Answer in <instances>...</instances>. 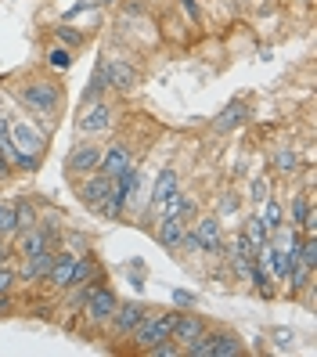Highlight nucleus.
<instances>
[{"instance_id":"6ab92c4d","label":"nucleus","mask_w":317,"mask_h":357,"mask_svg":"<svg viewBox=\"0 0 317 357\" xmlns=\"http://www.w3.org/2000/svg\"><path fill=\"white\" fill-rule=\"evenodd\" d=\"M245 278L252 282V289H256L263 300H270V296H274V278H270V271H267V264H263V257H260V249H256V257H252L249 275H245Z\"/></svg>"},{"instance_id":"c85d7f7f","label":"nucleus","mask_w":317,"mask_h":357,"mask_svg":"<svg viewBox=\"0 0 317 357\" xmlns=\"http://www.w3.org/2000/svg\"><path fill=\"white\" fill-rule=\"evenodd\" d=\"M47 61H51L54 69H61V73H65V69L72 66V51L58 44V47H51V51H47Z\"/></svg>"},{"instance_id":"39448f33","label":"nucleus","mask_w":317,"mask_h":357,"mask_svg":"<svg viewBox=\"0 0 317 357\" xmlns=\"http://www.w3.org/2000/svg\"><path fill=\"white\" fill-rule=\"evenodd\" d=\"M11 141H15V149L22 152V155H44L47 149V130L44 127H36L33 119H11Z\"/></svg>"},{"instance_id":"20e7f679","label":"nucleus","mask_w":317,"mask_h":357,"mask_svg":"<svg viewBox=\"0 0 317 357\" xmlns=\"http://www.w3.org/2000/svg\"><path fill=\"white\" fill-rule=\"evenodd\" d=\"M112 123H116V112H112V105L109 101H83V109L76 116V130L79 134H91V137H101V134H109L112 130Z\"/></svg>"},{"instance_id":"2eb2a0df","label":"nucleus","mask_w":317,"mask_h":357,"mask_svg":"<svg viewBox=\"0 0 317 357\" xmlns=\"http://www.w3.org/2000/svg\"><path fill=\"white\" fill-rule=\"evenodd\" d=\"M159 217H177V220H184V224H192V220L199 217V202H195L192 195L173 192L170 199H166V202L159 206Z\"/></svg>"},{"instance_id":"aec40b11","label":"nucleus","mask_w":317,"mask_h":357,"mask_svg":"<svg viewBox=\"0 0 317 357\" xmlns=\"http://www.w3.org/2000/svg\"><path fill=\"white\" fill-rule=\"evenodd\" d=\"M238 354H245L238 335L227 328H213V357H238Z\"/></svg>"},{"instance_id":"f8f14e48","label":"nucleus","mask_w":317,"mask_h":357,"mask_svg":"<svg viewBox=\"0 0 317 357\" xmlns=\"http://www.w3.org/2000/svg\"><path fill=\"white\" fill-rule=\"evenodd\" d=\"M15 249H18L22 260H29L36 253H44V249H54V238L47 235L44 227H29V231H18L15 235Z\"/></svg>"},{"instance_id":"a878e982","label":"nucleus","mask_w":317,"mask_h":357,"mask_svg":"<svg viewBox=\"0 0 317 357\" xmlns=\"http://www.w3.org/2000/svg\"><path fill=\"white\" fill-rule=\"evenodd\" d=\"M0 238H15V206L0 199Z\"/></svg>"},{"instance_id":"9b49d317","label":"nucleus","mask_w":317,"mask_h":357,"mask_svg":"<svg viewBox=\"0 0 317 357\" xmlns=\"http://www.w3.org/2000/svg\"><path fill=\"white\" fill-rule=\"evenodd\" d=\"M206 328H209V325H206V318H202V314H187V310H177V321H173V328H170V340H173L177 347H184V343L199 340V335H202Z\"/></svg>"},{"instance_id":"0eeeda50","label":"nucleus","mask_w":317,"mask_h":357,"mask_svg":"<svg viewBox=\"0 0 317 357\" xmlns=\"http://www.w3.org/2000/svg\"><path fill=\"white\" fill-rule=\"evenodd\" d=\"M144 303H137V300H119L116 303V310H112V318H109V340H126L134 328H137V321L144 318Z\"/></svg>"},{"instance_id":"7c9ffc66","label":"nucleus","mask_w":317,"mask_h":357,"mask_svg":"<svg viewBox=\"0 0 317 357\" xmlns=\"http://www.w3.org/2000/svg\"><path fill=\"white\" fill-rule=\"evenodd\" d=\"M54 33H58V44H61V47H69V51L83 44V36H79L76 29H69V26H58Z\"/></svg>"},{"instance_id":"4c0bfd02","label":"nucleus","mask_w":317,"mask_h":357,"mask_svg":"<svg viewBox=\"0 0 317 357\" xmlns=\"http://www.w3.org/2000/svg\"><path fill=\"white\" fill-rule=\"evenodd\" d=\"M303 4H310V0H303Z\"/></svg>"},{"instance_id":"f704fd0d","label":"nucleus","mask_w":317,"mask_h":357,"mask_svg":"<svg viewBox=\"0 0 317 357\" xmlns=\"http://www.w3.org/2000/svg\"><path fill=\"white\" fill-rule=\"evenodd\" d=\"M11 310H15V300H11V292H0V318H8Z\"/></svg>"},{"instance_id":"bb28decb","label":"nucleus","mask_w":317,"mask_h":357,"mask_svg":"<svg viewBox=\"0 0 317 357\" xmlns=\"http://www.w3.org/2000/svg\"><path fill=\"white\" fill-rule=\"evenodd\" d=\"M295 166H300V155H295L292 149H281L278 155H274V170L278 174H295Z\"/></svg>"},{"instance_id":"a211bd4d","label":"nucleus","mask_w":317,"mask_h":357,"mask_svg":"<svg viewBox=\"0 0 317 357\" xmlns=\"http://www.w3.org/2000/svg\"><path fill=\"white\" fill-rule=\"evenodd\" d=\"M54 253H58V249H44V253L29 257L26 267H22V275H18V282H44L47 271H51V264H54Z\"/></svg>"},{"instance_id":"e433bc0d","label":"nucleus","mask_w":317,"mask_h":357,"mask_svg":"<svg viewBox=\"0 0 317 357\" xmlns=\"http://www.w3.org/2000/svg\"><path fill=\"white\" fill-rule=\"evenodd\" d=\"M0 260H8V245H4V238H0Z\"/></svg>"},{"instance_id":"72a5a7b5","label":"nucleus","mask_w":317,"mask_h":357,"mask_svg":"<svg viewBox=\"0 0 317 357\" xmlns=\"http://www.w3.org/2000/svg\"><path fill=\"white\" fill-rule=\"evenodd\" d=\"M173 303H177V307H192V303H195V292H184V289H173Z\"/></svg>"},{"instance_id":"1a4fd4ad","label":"nucleus","mask_w":317,"mask_h":357,"mask_svg":"<svg viewBox=\"0 0 317 357\" xmlns=\"http://www.w3.org/2000/svg\"><path fill=\"white\" fill-rule=\"evenodd\" d=\"M79 202L87 206V209H101V202L109 199V192H112V177H105V174H87V177H79Z\"/></svg>"},{"instance_id":"2f4dec72","label":"nucleus","mask_w":317,"mask_h":357,"mask_svg":"<svg viewBox=\"0 0 317 357\" xmlns=\"http://www.w3.org/2000/svg\"><path fill=\"white\" fill-rule=\"evenodd\" d=\"M238 206H242V199H238V195L224 192V195H220V217H235V213H238Z\"/></svg>"},{"instance_id":"f3484780","label":"nucleus","mask_w":317,"mask_h":357,"mask_svg":"<svg viewBox=\"0 0 317 357\" xmlns=\"http://www.w3.org/2000/svg\"><path fill=\"white\" fill-rule=\"evenodd\" d=\"M184 231H187V224H184V220H177V217H162V224L155 227V238H159V245H162V249L177 253L180 242H184Z\"/></svg>"},{"instance_id":"b1692460","label":"nucleus","mask_w":317,"mask_h":357,"mask_svg":"<svg viewBox=\"0 0 317 357\" xmlns=\"http://www.w3.org/2000/svg\"><path fill=\"white\" fill-rule=\"evenodd\" d=\"M245 119V101H231L224 116L217 119V130H231V127H238V123Z\"/></svg>"},{"instance_id":"412c9836","label":"nucleus","mask_w":317,"mask_h":357,"mask_svg":"<svg viewBox=\"0 0 317 357\" xmlns=\"http://www.w3.org/2000/svg\"><path fill=\"white\" fill-rule=\"evenodd\" d=\"M11 206H15V235H18V231H29V227L40 224V220H36V206H33V199H15Z\"/></svg>"},{"instance_id":"f03ea898","label":"nucleus","mask_w":317,"mask_h":357,"mask_svg":"<svg viewBox=\"0 0 317 357\" xmlns=\"http://www.w3.org/2000/svg\"><path fill=\"white\" fill-rule=\"evenodd\" d=\"M18 101H22L33 116L54 119L58 109H61V87L51 79H26L22 87H18Z\"/></svg>"},{"instance_id":"6e6552de","label":"nucleus","mask_w":317,"mask_h":357,"mask_svg":"<svg viewBox=\"0 0 317 357\" xmlns=\"http://www.w3.org/2000/svg\"><path fill=\"white\" fill-rule=\"evenodd\" d=\"M101 152H105V149H101L98 141H79L76 149L69 152V159H65V174L76 177V181L87 177V174H94L98 166H101Z\"/></svg>"},{"instance_id":"c756f323","label":"nucleus","mask_w":317,"mask_h":357,"mask_svg":"<svg viewBox=\"0 0 317 357\" xmlns=\"http://www.w3.org/2000/svg\"><path fill=\"white\" fill-rule=\"evenodd\" d=\"M15 285H18V271H15L11 264L0 260V292H11Z\"/></svg>"},{"instance_id":"423d86ee","label":"nucleus","mask_w":317,"mask_h":357,"mask_svg":"<svg viewBox=\"0 0 317 357\" xmlns=\"http://www.w3.org/2000/svg\"><path fill=\"white\" fill-rule=\"evenodd\" d=\"M187 231L195 235L199 253H206V257H220L224 249H227V245H224V227H220V217H195Z\"/></svg>"},{"instance_id":"ddd939ff","label":"nucleus","mask_w":317,"mask_h":357,"mask_svg":"<svg viewBox=\"0 0 317 357\" xmlns=\"http://www.w3.org/2000/svg\"><path fill=\"white\" fill-rule=\"evenodd\" d=\"M126 166H134V155H130V149L126 144H112V149H105L101 152V166H98V174H105V177H119Z\"/></svg>"},{"instance_id":"4468645a","label":"nucleus","mask_w":317,"mask_h":357,"mask_svg":"<svg viewBox=\"0 0 317 357\" xmlns=\"http://www.w3.org/2000/svg\"><path fill=\"white\" fill-rule=\"evenodd\" d=\"M101 76H105V87L112 91H130L137 83V73L126 61H101Z\"/></svg>"},{"instance_id":"f257e3e1","label":"nucleus","mask_w":317,"mask_h":357,"mask_svg":"<svg viewBox=\"0 0 317 357\" xmlns=\"http://www.w3.org/2000/svg\"><path fill=\"white\" fill-rule=\"evenodd\" d=\"M173 321H177V310H144V318L137 321V328L126 335V340L134 343V350L144 354V350H152V347L170 340Z\"/></svg>"},{"instance_id":"473e14b6","label":"nucleus","mask_w":317,"mask_h":357,"mask_svg":"<svg viewBox=\"0 0 317 357\" xmlns=\"http://www.w3.org/2000/svg\"><path fill=\"white\" fill-rule=\"evenodd\" d=\"M180 8H184V15H187V18H192V22H195V26L202 22V11H199V4H195V0H180Z\"/></svg>"},{"instance_id":"5701e85b","label":"nucleus","mask_w":317,"mask_h":357,"mask_svg":"<svg viewBox=\"0 0 317 357\" xmlns=\"http://www.w3.org/2000/svg\"><path fill=\"white\" fill-rule=\"evenodd\" d=\"M242 231H245V238H249L252 245H256V249H263V245L270 242V227L263 224V217H260V213H256V217H249Z\"/></svg>"},{"instance_id":"393cba45","label":"nucleus","mask_w":317,"mask_h":357,"mask_svg":"<svg viewBox=\"0 0 317 357\" xmlns=\"http://www.w3.org/2000/svg\"><path fill=\"white\" fill-rule=\"evenodd\" d=\"M260 206H263V213H260V217H263V224H267L270 231L285 224V209H281L278 199H267V202H260Z\"/></svg>"},{"instance_id":"dca6fc26","label":"nucleus","mask_w":317,"mask_h":357,"mask_svg":"<svg viewBox=\"0 0 317 357\" xmlns=\"http://www.w3.org/2000/svg\"><path fill=\"white\" fill-rule=\"evenodd\" d=\"M173 192H180V177H177V170H159V177H155V184H152V192H148V206H162L166 199H170Z\"/></svg>"},{"instance_id":"4be33fe9","label":"nucleus","mask_w":317,"mask_h":357,"mask_svg":"<svg viewBox=\"0 0 317 357\" xmlns=\"http://www.w3.org/2000/svg\"><path fill=\"white\" fill-rule=\"evenodd\" d=\"M314 217V195L307 192V195H295L292 199V209H288V224H295V227H303V220H310Z\"/></svg>"},{"instance_id":"9d476101","label":"nucleus","mask_w":317,"mask_h":357,"mask_svg":"<svg viewBox=\"0 0 317 357\" xmlns=\"http://www.w3.org/2000/svg\"><path fill=\"white\" fill-rule=\"evenodd\" d=\"M76 257H79V253H69V249L54 253V264H51V271H47L44 282H47L51 289H58V292H69L72 275H76Z\"/></svg>"},{"instance_id":"cd10ccee","label":"nucleus","mask_w":317,"mask_h":357,"mask_svg":"<svg viewBox=\"0 0 317 357\" xmlns=\"http://www.w3.org/2000/svg\"><path fill=\"white\" fill-rule=\"evenodd\" d=\"M270 199V181L267 177H252V184H249V202H267Z\"/></svg>"},{"instance_id":"7ed1b4c3","label":"nucleus","mask_w":317,"mask_h":357,"mask_svg":"<svg viewBox=\"0 0 317 357\" xmlns=\"http://www.w3.org/2000/svg\"><path fill=\"white\" fill-rule=\"evenodd\" d=\"M116 303H119V296L112 292V285L98 282V285L87 289V296H83V303H79V314L91 328H105L109 318H112V310H116Z\"/></svg>"},{"instance_id":"c9c22d12","label":"nucleus","mask_w":317,"mask_h":357,"mask_svg":"<svg viewBox=\"0 0 317 357\" xmlns=\"http://www.w3.org/2000/svg\"><path fill=\"white\" fill-rule=\"evenodd\" d=\"M8 174H11V166H8V159H4V155H0V181H4Z\"/></svg>"}]
</instances>
